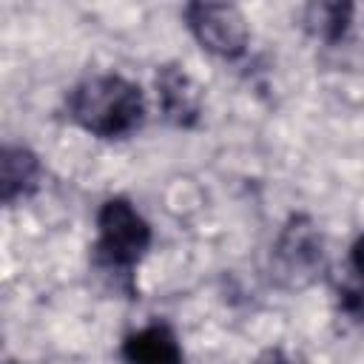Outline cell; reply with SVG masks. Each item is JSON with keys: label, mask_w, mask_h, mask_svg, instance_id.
Masks as SVG:
<instances>
[{"label": "cell", "mask_w": 364, "mask_h": 364, "mask_svg": "<svg viewBox=\"0 0 364 364\" xmlns=\"http://www.w3.org/2000/svg\"><path fill=\"white\" fill-rule=\"evenodd\" d=\"M156 102L162 119L173 128H193L202 117V88L196 80L176 63H168L156 71Z\"/></svg>", "instance_id": "5b68a950"}, {"label": "cell", "mask_w": 364, "mask_h": 364, "mask_svg": "<svg viewBox=\"0 0 364 364\" xmlns=\"http://www.w3.org/2000/svg\"><path fill=\"white\" fill-rule=\"evenodd\" d=\"M40 159L26 145H6L0 154V199L14 205L17 199L31 196L40 188Z\"/></svg>", "instance_id": "52a82bcc"}, {"label": "cell", "mask_w": 364, "mask_h": 364, "mask_svg": "<svg viewBox=\"0 0 364 364\" xmlns=\"http://www.w3.org/2000/svg\"><path fill=\"white\" fill-rule=\"evenodd\" d=\"M276 259L282 264V273L290 276L296 284H304L321 270L324 253H321V236L316 225L307 216H293L276 245Z\"/></svg>", "instance_id": "277c9868"}, {"label": "cell", "mask_w": 364, "mask_h": 364, "mask_svg": "<svg viewBox=\"0 0 364 364\" xmlns=\"http://www.w3.org/2000/svg\"><path fill=\"white\" fill-rule=\"evenodd\" d=\"M185 26L193 40L219 60H239L247 51L250 31L245 14L230 3H188Z\"/></svg>", "instance_id": "3957f363"}, {"label": "cell", "mask_w": 364, "mask_h": 364, "mask_svg": "<svg viewBox=\"0 0 364 364\" xmlns=\"http://www.w3.org/2000/svg\"><path fill=\"white\" fill-rule=\"evenodd\" d=\"M154 242V230L148 219L136 210V205L125 196H108L97 210V242H94V262L119 276L128 290L136 264L148 253Z\"/></svg>", "instance_id": "7a4b0ae2"}, {"label": "cell", "mask_w": 364, "mask_h": 364, "mask_svg": "<svg viewBox=\"0 0 364 364\" xmlns=\"http://www.w3.org/2000/svg\"><path fill=\"white\" fill-rule=\"evenodd\" d=\"M350 14H353L350 3H318V6L307 9V26L313 28L316 37L336 43L344 37V31L350 26Z\"/></svg>", "instance_id": "ba28073f"}, {"label": "cell", "mask_w": 364, "mask_h": 364, "mask_svg": "<svg viewBox=\"0 0 364 364\" xmlns=\"http://www.w3.org/2000/svg\"><path fill=\"white\" fill-rule=\"evenodd\" d=\"M65 111L85 134L97 139H122L142 125L145 97L142 88L122 74H94L68 91Z\"/></svg>", "instance_id": "6da1fadb"}, {"label": "cell", "mask_w": 364, "mask_h": 364, "mask_svg": "<svg viewBox=\"0 0 364 364\" xmlns=\"http://www.w3.org/2000/svg\"><path fill=\"white\" fill-rule=\"evenodd\" d=\"M119 355L125 364H185L179 338L165 321H151L139 330H131L122 338Z\"/></svg>", "instance_id": "8992f818"}, {"label": "cell", "mask_w": 364, "mask_h": 364, "mask_svg": "<svg viewBox=\"0 0 364 364\" xmlns=\"http://www.w3.org/2000/svg\"><path fill=\"white\" fill-rule=\"evenodd\" d=\"M350 264H353V270L364 279V233L353 242V247H350Z\"/></svg>", "instance_id": "9c48e42d"}]
</instances>
